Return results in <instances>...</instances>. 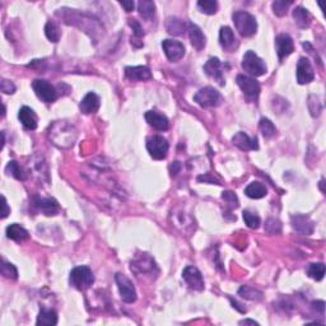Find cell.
Masks as SVG:
<instances>
[{
    "instance_id": "6da1fadb",
    "label": "cell",
    "mask_w": 326,
    "mask_h": 326,
    "mask_svg": "<svg viewBox=\"0 0 326 326\" xmlns=\"http://www.w3.org/2000/svg\"><path fill=\"white\" fill-rule=\"evenodd\" d=\"M76 135L78 132L75 128L66 121H56L49 130V138L53 141V144L63 149L73 147Z\"/></svg>"
},
{
    "instance_id": "7a4b0ae2",
    "label": "cell",
    "mask_w": 326,
    "mask_h": 326,
    "mask_svg": "<svg viewBox=\"0 0 326 326\" xmlns=\"http://www.w3.org/2000/svg\"><path fill=\"white\" fill-rule=\"evenodd\" d=\"M236 30L242 37H251L258 31V22L253 14L247 12H236L232 15Z\"/></svg>"
},
{
    "instance_id": "3957f363",
    "label": "cell",
    "mask_w": 326,
    "mask_h": 326,
    "mask_svg": "<svg viewBox=\"0 0 326 326\" xmlns=\"http://www.w3.org/2000/svg\"><path fill=\"white\" fill-rule=\"evenodd\" d=\"M69 280L78 291H87L94 283V275L88 266H76L71 270Z\"/></svg>"
},
{
    "instance_id": "277c9868",
    "label": "cell",
    "mask_w": 326,
    "mask_h": 326,
    "mask_svg": "<svg viewBox=\"0 0 326 326\" xmlns=\"http://www.w3.org/2000/svg\"><path fill=\"white\" fill-rule=\"evenodd\" d=\"M242 69L253 76H261L266 73V64L254 51H247L242 59Z\"/></svg>"
},
{
    "instance_id": "5b68a950",
    "label": "cell",
    "mask_w": 326,
    "mask_h": 326,
    "mask_svg": "<svg viewBox=\"0 0 326 326\" xmlns=\"http://www.w3.org/2000/svg\"><path fill=\"white\" fill-rule=\"evenodd\" d=\"M194 101L200 107H217L222 103V96L213 87H204L194 96Z\"/></svg>"
},
{
    "instance_id": "8992f818",
    "label": "cell",
    "mask_w": 326,
    "mask_h": 326,
    "mask_svg": "<svg viewBox=\"0 0 326 326\" xmlns=\"http://www.w3.org/2000/svg\"><path fill=\"white\" fill-rule=\"evenodd\" d=\"M170 144L167 139L161 135H153L147 140V150L153 159L161 161L167 157Z\"/></svg>"
},
{
    "instance_id": "52a82bcc",
    "label": "cell",
    "mask_w": 326,
    "mask_h": 326,
    "mask_svg": "<svg viewBox=\"0 0 326 326\" xmlns=\"http://www.w3.org/2000/svg\"><path fill=\"white\" fill-rule=\"evenodd\" d=\"M36 96L46 103H51L58 98V92L50 82L45 79H36L32 83Z\"/></svg>"
},
{
    "instance_id": "ba28073f",
    "label": "cell",
    "mask_w": 326,
    "mask_h": 326,
    "mask_svg": "<svg viewBox=\"0 0 326 326\" xmlns=\"http://www.w3.org/2000/svg\"><path fill=\"white\" fill-rule=\"evenodd\" d=\"M115 280L118 283V288L120 292L121 300L125 303H132L136 301V291L132 283L124 274L118 273L115 275Z\"/></svg>"
},
{
    "instance_id": "9c48e42d",
    "label": "cell",
    "mask_w": 326,
    "mask_h": 326,
    "mask_svg": "<svg viewBox=\"0 0 326 326\" xmlns=\"http://www.w3.org/2000/svg\"><path fill=\"white\" fill-rule=\"evenodd\" d=\"M131 271L136 274V275H141V274H153L154 270L158 271L157 265L152 258L148 254H143V255L136 256L131 261V266H130Z\"/></svg>"
},
{
    "instance_id": "30bf717a",
    "label": "cell",
    "mask_w": 326,
    "mask_h": 326,
    "mask_svg": "<svg viewBox=\"0 0 326 326\" xmlns=\"http://www.w3.org/2000/svg\"><path fill=\"white\" fill-rule=\"evenodd\" d=\"M182 279L185 280L186 284L189 285V288L194 289V291L201 292L204 289V279L199 269L195 266H188L185 267V270L182 273Z\"/></svg>"
},
{
    "instance_id": "8fae6325",
    "label": "cell",
    "mask_w": 326,
    "mask_h": 326,
    "mask_svg": "<svg viewBox=\"0 0 326 326\" xmlns=\"http://www.w3.org/2000/svg\"><path fill=\"white\" fill-rule=\"evenodd\" d=\"M237 82L238 87L241 88V91L246 94L247 97L250 98H258L259 94H260V84L256 79L251 78V76L244 75V74H240L237 75Z\"/></svg>"
},
{
    "instance_id": "7c38bea8",
    "label": "cell",
    "mask_w": 326,
    "mask_h": 326,
    "mask_svg": "<svg viewBox=\"0 0 326 326\" xmlns=\"http://www.w3.org/2000/svg\"><path fill=\"white\" fill-rule=\"evenodd\" d=\"M162 49L170 62H179L185 55V46L175 40H165L162 42Z\"/></svg>"
},
{
    "instance_id": "4fadbf2b",
    "label": "cell",
    "mask_w": 326,
    "mask_h": 326,
    "mask_svg": "<svg viewBox=\"0 0 326 326\" xmlns=\"http://www.w3.org/2000/svg\"><path fill=\"white\" fill-rule=\"evenodd\" d=\"M315 79V71L307 58H301L297 64V82L300 84H309Z\"/></svg>"
},
{
    "instance_id": "5bb4252c",
    "label": "cell",
    "mask_w": 326,
    "mask_h": 326,
    "mask_svg": "<svg viewBox=\"0 0 326 326\" xmlns=\"http://www.w3.org/2000/svg\"><path fill=\"white\" fill-rule=\"evenodd\" d=\"M275 46H276V54H278V58L279 60H283L284 58L291 55L294 50V45L293 40L289 35H278L275 38Z\"/></svg>"
},
{
    "instance_id": "9a60e30c",
    "label": "cell",
    "mask_w": 326,
    "mask_h": 326,
    "mask_svg": "<svg viewBox=\"0 0 326 326\" xmlns=\"http://www.w3.org/2000/svg\"><path fill=\"white\" fill-rule=\"evenodd\" d=\"M292 227H293L294 231L297 232L302 233V235H312L314 233L315 224L312 222V219L307 215L303 214H296L291 218Z\"/></svg>"
},
{
    "instance_id": "2e32d148",
    "label": "cell",
    "mask_w": 326,
    "mask_h": 326,
    "mask_svg": "<svg viewBox=\"0 0 326 326\" xmlns=\"http://www.w3.org/2000/svg\"><path fill=\"white\" fill-rule=\"evenodd\" d=\"M204 71L206 75L210 76L212 79L219 83L220 85H224L223 71H222V63L218 58H210L204 65Z\"/></svg>"
},
{
    "instance_id": "e0dca14e",
    "label": "cell",
    "mask_w": 326,
    "mask_h": 326,
    "mask_svg": "<svg viewBox=\"0 0 326 326\" xmlns=\"http://www.w3.org/2000/svg\"><path fill=\"white\" fill-rule=\"evenodd\" d=\"M145 120L149 124L153 129L158 131H166L170 128V121L163 114H159L157 111H147L145 112Z\"/></svg>"
},
{
    "instance_id": "ac0fdd59",
    "label": "cell",
    "mask_w": 326,
    "mask_h": 326,
    "mask_svg": "<svg viewBox=\"0 0 326 326\" xmlns=\"http://www.w3.org/2000/svg\"><path fill=\"white\" fill-rule=\"evenodd\" d=\"M232 143L241 150H258V139L250 138L246 132L238 131L232 138Z\"/></svg>"
},
{
    "instance_id": "d6986e66",
    "label": "cell",
    "mask_w": 326,
    "mask_h": 326,
    "mask_svg": "<svg viewBox=\"0 0 326 326\" xmlns=\"http://www.w3.org/2000/svg\"><path fill=\"white\" fill-rule=\"evenodd\" d=\"M100 97H98L97 94L93 93V92H89L84 96L82 101L79 103V110L85 115H91V114H96L100 109Z\"/></svg>"
},
{
    "instance_id": "ffe728a7",
    "label": "cell",
    "mask_w": 326,
    "mask_h": 326,
    "mask_svg": "<svg viewBox=\"0 0 326 326\" xmlns=\"http://www.w3.org/2000/svg\"><path fill=\"white\" fill-rule=\"evenodd\" d=\"M125 76L132 82H143V80H149L152 78V73L147 66H127Z\"/></svg>"
},
{
    "instance_id": "44dd1931",
    "label": "cell",
    "mask_w": 326,
    "mask_h": 326,
    "mask_svg": "<svg viewBox=\"0 0 326 326\" xmlns=\"http://www.w3.org/2000/svg\"><path fill=\"white\" fill-rule=\"evenodd\" d=\"M188 31H189V37H190L191 45L196 49V50H203L205 47L206 38L204 36L203 31L200 30V27H197L194 23L188 24Z\"/></svg>"
},
{
    "instance_id": "7402d4cb",
    "label": "cell",
    "mask_w": 326,
    "mask_h": 326,
    "mask_svg": "<svg viewBox=\"0 0 326 326\" xmlns=\"http://www.w3.org/2000/svg\"><path fill=\"white\" fill-rule=\"evenodd\" d=\"M18 119L23 124V127L28 130H35L37 128V115L31 107L23 106L19 110Z\"/></svg>"
},
{
    "instance_id": "603a6c76",
    "label": "cell",
    "mask_w": 326,
    "mask_h": 326,
    "mask_svg": "<svg viewBox=\"0 0 326 326\" xmlns=\"http://www.w3.org/2000/svg\"><path fill=\"white\" fill-rule=\"evenodd\" d=\"M36 206H37L45 215H55L60 210L59 203L53 197H41L36 199Z\"/></svg>"
},
{
    "instance_id": "cb8c5ba5",
    "label": "cell",
    "mask_w": 326,
    "mask_h": 326,
    "mask_svg": "<svg viewBox=\"0 0 326 326\" xmlns=\"http://www.w3.org/2000/svg\"><path fill=\"white\" fill-rule=\"evenodd\" d=\"M236 41H237V40H236L235 37V33H233V31L231 30L229 27H222V28H220L219 44L224 50L232 51L233 49H235Z\"/></svg>"
},
{
    "instance_id": "d4e9b609",
    "label": "cell",
    "mask_w": 326,
    "mask_h": 326,
    "mask_svg": "<svg viewBox=\"0 0 326 326\" xmlns=\"http://www.w3.org/2000/svg\"><path fill=\"white\" fill-rule=\"evenodd\" d=\"M293 18L296 24L300 28H307L310 27L312 22V15L310 14V12L307 9L302 8V6H297L293 10Z\"/></svg>"
},
{
    "instance_id": "484cf974",
    "label": "cell",
    "mask_w": 326,
    "mask_h": 326,
    "mask_svg": "<svg viewBox=\"0 0 326 326\" xmlns=\"http://www.w3.org/2000/svg\"><path fill=\"white\" fill-rule=\"evenodd\" d=\"M245 194L251 199H261V197L266 196L267 189L264 184L255 181L251 182L250 185L245 189Z\"/></svg>"
},
{
    "instance_id": "4316f807",
    "label": "cell",
    "mask_w": 326,
    "mask_h": 326,
    "mask_svg": "<svg viewBox=\"0 0 326 326\" xmlns=\"http://www.w3.org/2000/svg\"><path fill=\"white\" fill-rule=\"evenodd\" d=\"M6 236H8V238L17 242H22L30 237V235H28L26 229L17 223L10 224V226L6 228Z\"/></svg>"
},
{
    "instance_id": "83f0119b",
    "label": "cell",
    "mask_w": 326,
    "mask_h": 326,
    "mask_svg": "<svg viewBox=\"0 0 326 326\" xmlns=\"http://www.w3.org/2000/svg\"><path fill=\"white\" fill-rule=\"evenodd\" d=\"M37 325L42 326H54L58 324V314L54 310H46L42 309L38 314L37 318Z\"/></svg>"
},
{
    "instance_id": "f1b7e54d",
    "label": "cell",
    "mask_w": 326,
    "mask_h": 326,
    "mask_svg": "<svg viewBox=\"0 0 326 326\" xmlns=\"http://www.w3.org/2000/svg\"><path fill=\"white\" fill-rule=\"evenodd\" d=\"M166 28H167L170 35L180 36L184 35V32H185L186 23L182 21V19H180V18L171 17L168 18L167 22H166Z\"/></svg>"
},
{
    "instance_id": "f546056e",
    "label": "cell",
    "mask_w": 326,
    "mask_h": 326,
    "mask_svg": "<svg viewBox=\"0 0 326 326\" xmlns=\"http://www.w3.org/2000/svg\"><path fill=\"white\" fill-rule=\"evenodd\" d=\"M139 14L145 19H152L156 13V4L149 0H141L138 3Z\"/></svg>"
},
{
    "instance_id": "4dcf8cb0",
    "label": "cell",
    "mask_w": 326,
    "mask_h": 326,
    "mask_svg": "<svg viewBox=\"0 0 326 326\" xmlns=\"http://www.w3.org/2000/svg\"><path fill=\"white\" fill-rule=\"evenodd\" d=\"M238 294L245 298V300H250V301H260L262 300V292L258 291L254 287L250 285H242L241 288L238 289Z\"/></svg>"
},
{
    "instance_id": "1f68e13d",
    "label": "cell",
    "mask_w": 326,
    "mask_h": 326,
    "mask_svg": "<svg viewBox=\"0 0 326 326\" xmlns=\"http://www.w3.org/2000/svg\"><path fill=\"white\" fill-rule=\"evenodd\" d=\"M307 274H309L310 278H312L316 282H320L324 279V275H325V265L323 262H315V264H310V266L307 267Z\"/></svg>"
},
{
    "instance_id": "d6a6232c",
    "label": "cell",
    "mask_w": 326,
    "mask_h": 326,
    "mask_svg": "<svg viewBox=\"0 0 326 326\" xmlns=\"http://www.w3.org/2000/svg\"><path fill=\"white\" fill-rule=\"evenodd\" d=\"M45 35L46 37L50 40L51 42H58L60 40V36H62V32H60L59 27L55 22L49 21L45 26Z\"/></svg>"
},
{
    "instance_id": "836d02e7",
    "label": "cell",
    "mask_w": 326,
    "mask_h": 326,
    "mask_svg": "<svg viewBox=\"0 0 326 326\" xmlns=\"http://www.w3.org/2000/svg\"><path fill=\"white\" fill-rule=\"evenodd\" d=\"M218 1L215 0H199L197 1V8L200 9V12L204 14H215L218 10Z\"/></svg>"
},
{
    "instance_id": "e575fe53",
    "label": "cell",
    "mask_w": 326,
    "mask_h": 326,
    "mask_svg": "<svg viewBox=\"0 0 326 326\" xmlns=\"http://www.w3.org/2000/svg\"><path fill=\"white\" fill-rule=\"evenodd\" d=\"M259 128H260L262 135H264L265 138H273V136L276 134L275 125L266 118H262L261 120H260V123H259Z\"/></svg>"
},
{
    "instance_id": "d590c367",
    "label": "cell",
    "mask_w": 326,
    "mask_h": 326,
    "mask_svg": "<svg viewBox=\"0 0 326 326\" xmlns=\"http://www.w3.org/2000/svg\"><path fill=\"white\" fill-rule=\"evenodd\" d=\"M5 171H6V174L10 175V176H13L14 179H17V180L26 179V174H24V171L22 170L21 166L18 165L15 161L9 162L8 166H6V168H5Z\"/></svg>"
},
{
    "instance_id": "8d00e7d4",
    "label": "cell",
    "mask_w": 326,
    "mask_h": 326,
    "mask_svg": "<svg viewBox=\"0 0 326 326\" xmlns=\"http://www.w3.org/2000/svg\"><path fill=\"white\" fill-rule=\"evenodd\" d=\"M244 220L245 223L247 224V227L249 228H253V229H258L259 227H260V223H261V219H260V217H259L256 213L251 212V210H244Z\"/></svg>"
},
{
    "instance_id": "74e56055",
    "label": "cell",
    "mask_w": 326,
    "mask_h": 326,
    "mask_svg": "<svg viewBox=\"0 0 326 326\" xmlns=\"http://www.w3.org/2000/svg\"><path fill=\"white\" fill-rule=\"evenodd\" d=\"M292 1H285V0H276L273 3V12L274 14H276L278 17H283V15L287 14L288 12V8L292 5Z\"/></svg>"
},
{
    "instance_id": "f35d334b",
    "label": "cell",
    "mask_w": 326,
    "mask_h": 326,
    "mask_svg": "<svg viewBox=\"0 0 326 326\" xmlns=\"http://www.w3.org/2000/svg\"><path fill=\"white\" fill-rule=\"evenodd\" d=\"M265 232L269 235H278L282 232V223L280 220L275 219V218H269L265 223Z\"/></svg>"
},
{
    "instance_id": "ab89813d",
    "label": "cell",
    "mask_w": 326,
    "mask_h": 326,
    "mask_svg": "<svg viewBox=\"0 0 326 326\" xmlns=\"http://www.w3.org/2000/svg\"><path fill=\"white\" fill-rule=\"evenodd\" d=\"M1 274L4 278H8V279H17L18 278V271L14 265L6 261H3V265H1Z\"/></svg>"
},
{
    "instance_id": "60d3db41",
    "label": "cell",
    "mask_w": 326,
    "mask_h": 326,
    "mask_svg": "<svg viewBox=\"0 0 326 326\" xmlns=\"http://www.w3.org/2000/svg\"><path fill=\"white\" fill-rule=\"evenodd\" d=\"M222 199H223L228 205L232 206V208H237L238 206V197L236 196V194L232 193V191H224L223 194H222Z\"/></svg>"
},
{
    "instance_id": "b9f144b4",
    "label": "cell",
    "mask_w": 326,
    "mask_h": 326,
    "mask_svg": "<svg viewBox=\"0 0 326 326\" xmlns=\"http://www.w3.org/2000/svg\"><path fill=\"white\" fill-rule=\"evenodd\" d=\"M315 102H316V103L312 102L311 97H309V107H311V109H309V110H310V112H311L312 116H314V118H316V116H319V115H320L321 110H323V105H321V102L319 101L318 96H316V100H315Z\"/></svg>"
},
{
    "instance_id": "7bdbcfd3",
    "label": "cell",
    "mask_w": 326,
    "mask_h": 326,
    "mask_svg": "<svg viewBox=\"0 0 326 326\" xmlns=\"http://www.w3.org/2000/svg\"><path fill=\"white\" fill-rule=\"evenodd\" d=\"M0 89L5 94H13L15 92V85L13 84L10 80L1 79V82H0Z\"/></svg>"
},
{
    "instance_id": "ee69618b",
    "label": "cell",
    "mask_w": 326,
    "mask_h": 326,
    "mask_svg": "<svg viewBox=\"0 0 326 326\" xmlns=\"http://www.w3.org/2000/svg\"><path fill=\"white\" fill-rule=\"evenodd\" d=\"M129 24L132 28V31H134V35H135L136 37L144 36V30H143V27L140 26V23H139L138 21H135V19H129Z\"/></svg>"
},
{
    "instance_id": "f6af8a7d",
    "label": "cell",
    "mask_w": 326,
    "mask_h": 326,
    "mask_svg": "<svg viewBox=\"0 0 326 326\" xmlns=\"http://www.w3.org/2000/svg\"><path fill=\"white\" fill-rule=\"evenodd\" d=\"M197 180H199L200 182L204 181V182H210V184H217V185H219V181H217V180L214 179V177H210L209 175H204V176H199L197 177Z\"/></svg>"
},
{
    "instance_id": "bcb514c9",
    "label": "cell",
    "mask_w": 326,
    "mask_h": 326,
    "mask_svg": "<svg viewBox=\"0 0 326 326\" xmlns=\"http://www.w3.org/2000/svg\"><path fill=\"white\" fill-rule=\"evenodd\" d=\"M120 5L123 6V8H125L127 12H131L134 6H135V3H134L132 0H130V1H120Z\"/></svg>"
},
{
    "instance_id": "7dc6e473",
    "label": "cell",
    "mask_w": 326,
    "mask_h": 326,
    "mask_svg": "<svg viewBox=\"0 0 326 326\" xmlns=\"http://www.w3.org/2000/svg\"><path fill=\"white\" fill-rule=\"evenodd\" d=\"M1 200H3V213H1V218H6L9 214V206H8V203H6V199L5 196H1Z\"/></svg>"
},
{
    "instance_id": "c3c4849f",
    "label": "cell",
    "mask_w": 326,
    "mask_h": 326,
    "mask_svg": "<svg viewBox=\"0 0 326 326\" xmlns=\"http://www.w3.org/2000/svg\"><path fill=\"white\" fill-rule=\"evenodd\" d=\"M312 306H314V309L319 310L321 314H324V311H325V302H323V301H318V302H314V303H312Z\"/></svg>"
},
{
    "instance_id": "681fc988",
    "label": "cell",
    "mask_w": 326,
    "mask_h": 326,
    "mask_svg": "<svg viewBox=\"0 0 326 326\" xmlns=\"http://www.w3.org/2000/svg\"><path fill=\"white\" fill-rule=\"evenodd\" d=\"M180 168H181V166H180L179 162H175L174 165H171V167H170L171 174H172V175H176L177 172H179V171H180Z\"/></svg>"
},
{
    "instance_id": "f907efd6",
    "label": "cell",
    "mask_w": 326,
    "mask_h": 326,
    "mask_svg": "<svg viewBox=\"0 0 326 326\" xmlns=\"http://www.w3.org/2000/svg\"><path fill=\"white\" fill-rule=\"evenodd\" d=\"M240 325H259V323L254 320H242L240 321Z\"/></svg>"
}]
</instances>
